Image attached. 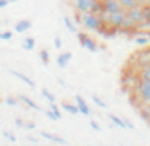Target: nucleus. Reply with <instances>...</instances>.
<instances>
[{"label": "nucleus", "instance_id": "19", "mask_svg": "<svg viewBox=\"0 0 150 146\" xmlns=\"http://www.w3.org/2000/svg\"><path fill=\"white\" fill-rule=\"evenodd\" d=\"M120 4H122V7L127 11V9H131V7L141 6V4H143V0H120Z\"/></svg>", "mask_w": 150, "mask_h": 146}, {"label": "nucleus", "instance_id": "13", "mask_svg": "<svg viewBox=\"0 0 150 146\" xmlns=\"http://www.w3.org/2000/svg\"><path fill=\"white\" fill-rule=\"evenodd\" d=\"M18 100H20L21 104H25L27 107H30V109H35V111H44V109H42L37 102H34V100H32L30 97H27V95H20V97H18Z\"/></svg>", "mask_w": 150, "mask_h": 146}, {"label": "nucleus", "instance_id": "37", "mask_svg": "<svg viewBox=\"0 0 150 146\" xmlns=\"http://www.w3.org/2000/svg\"><path fill=\"white\" fill-rule=\"evenodd\" d=\"M57 81H58V83H60V86H65V81H64V79H62V78H58V79H57Z\"/></svg>", "mask_w": 150, "mask_h": 146}, {"label": "nucleus", "instance_id": "23", "mask_svg": "<svg viewBox=\"0 0 150 146\" xmlns=\"http://www.w3.org/2000/svg\"><path fill=\"white\" fill-rule=\"evenodd\" d=\"M92 102H94L97 107H101V109H106V107H108V104H106L101 97H97V95H94V97H92Z\"/></svg>", "mask_w": 150, "mask_h": 146}, {"label": "nucleus", "instance_id": "32", "mask_svg": "<svg viewBox=\"0 0 150 146\" xmlns=\"http://www.w3.org/2000/svg\"><path fill=\"white\" fill-rule=\"evenodd\" d=\"M53 42H55V48H57V49H62V39H60V37H55Z\"/></svg>", "mask_w": 150, "mask_h": 146}, {"label": "nucleus", "instance_id": "33", "mask_svg": "<svg viewBox=\"0 0 150 146\" xmlns=\"http://www.w3.org/2000/svg\"><path fill=\"white\" fill-rule=\"evenodd\" d=\"M124 121H125V127H127L129 130H132V128H134V123H132L129 118H124Z\"/></svg>", "mask_w": 150, "mask_h": 146}, {"label": "nucleus", "instance_id": "2", "mask_svg": "<svg viewBox=\"0 0 150 146\" xmlns=\"http://www.w3.org/2000/svg\"><path fill=\"white\" fill-rule=\"evenodd\" d=\"M81 27L87 32H99L103 27L101 16L96 13H81Z\"/></svg>", "mask_w": 150, "mask_h": 146}, {"label": "nucleus", "instance_id": "17", "mask_svg": "<svg viewBox=\"0 0 150 146\" xmlns=\"http://www.w3.org/2000/svg\"><path fill=\"white\" fill-rule=\"evenodd\" d=\"M64 25H65V28H67L71 34H76V32H78V25H76V21H74L72 18H69V16H64Z\"/></svg>", "mask_w": 150, "mask_h": 146}, {"label": "nucleus", "instance_id": "4", "mask_svg": "<svg viewBox=\"0 0 150 146\" xmlns=\"http://www.w3.org/2000/svg\"><path fill=\"white\" fill-rule=\"evenodd\" d=\"M76 39H78L80 46H83L85 49H88V51H92V53H96V51L99 49L97 42H96L92 37H88V34H85V32H76Z\"/></svg>", "mask_w": 150, "mask_h": 146}, {"label": "nucleus", "instance_id": "16", "mask_svg": "<svg viewBox=\"0 0 150 146\" xmlns=\"http://www.w3.org/2000/svg\"><path fill=\"white\" fill-rule=\"evenodd\" d=\"M62 109H64L65 113L72 114V116H76V114H80V109H78L76 102H74V104H71V102H64V104H62Z\"/></svg>", "mask_w": 150, "mask_h": 146}, {"label": "nucleus", "instance_id": "36", "mask_svg": "<svg viewBox=\"0 0 150 146\" xmlns=\"http://www.w3.org/2000/svg\"><path fill=\"white\" fill-rule=\"evenodd\" d=\"M9 6V0H0V9H4Z\"/></svg>", "mask_w": 150, "mask_h": 146}, {"label": "nucleus", "instance_id": "10", "mask_svg": "<svg viewBox=\"0 0 150 146\" xmlns=\"http://www.w3.org/2000/svg\"><path fill=\"white\" fill-rule=\"evenodd\" d=\"M9 74H11V76H14V78H18L20 81H23V83H25L28 88H35V83H34V81H32L28 76H25L23 72H20V70H14V69H9Z\"/></svg>", "mask_w": 150, "mask_h": 146}, {"label": "nucleus", "instance_id": "3", "mask_svg": "<svg viewBox=\"0 0 150 146\" xmlns=\"http://www.w3.org/2000/svg\"><path fill=\"white\" fill-rule=\"evenodd\" d=\"M134 95L138 97V106L150 102V79H139L134 88Z\"/></svg>", "mask_w": 150, "mask_h": 146}, {"label": "nucleus", "instance_id": "20", "mask_svg": "<svg viewBox=\"0 0 150 146\" xmlns=\"http://www.w3.org/2000/svg\"><path fill=\"white\" fill-rule=\"evenodd\" d=\"M138 76H139V79H150V63L143 65V67L138 70Z\"/></svg>", "mask_w": 150, "mask_h": 146}, {"label": "nucleus", "instance_id": "1", "mask_svg": "<svg viewBox=\"0 0 150 146\" xmlns=\"http://www.w3.org/2000/svg\"><path fill=\"white\" fill-rule=\"evenodd\" d=\"M72 6L78 13H103V0H72Z\"/></svg>", "mask_w": 150, "mask_h": 146}, {"label": "nucleus", "instance_id": "38", "mask_svg": "<svg viewBox=\"0 0 150 146\" xmlns=\"http://www.w3.org/2000/svg\"><path fill=\"white\" fill-rule=\"evenodd\" d=\"M143 6H148L150 7V0H143Z\"/></svg>", "mask_w": 150, "mask_h": 146}, {"label": "nucleus", "instance_id": "40", "mask_svg": "<svg viewBox=\"0 0 150 146\" xmlns=\"http://www.w3.org/2000/svg\"><path fill=\"white\" fill-rule=\"evenodd\" d=\"M0 102H2V100H0Z\"/></svg>", "mask_w": 150, "mask_h": 146}, {"label": "nucleus", "instance_id": "11", "mask_svg": "<svg viewBox=\"0 0 150 146\" xmlns=\"http://www.w3.org/2000/svg\"><path fill=\"white\" fill-rule=\"evenodd\" d=\"M71 58H72V53H71V51H65V53H62V55H58V56H57V65L64 70V69L69 65Z\"/></svg>", "mask_w": 150, "mask_h": 146}, {"label": "nucleus", "instance_id": "39", "mask_svg": "<svg viewBox=\"0 0 150 146\" xmlns=\"http://www.w3.org/2000/svg\"><path fill=\"white\" fill-rule=\"evenodd\" d=\"M16 2H20V0H9V4H16Z\"/></svg>", "mask_w": 150, "mask_h": 146}, {"label": "nucleus", "instance_id": "26", "mask_svg": "<svg viewBox=\"0 0 150 146\" xmlns=\"http://www.w3.org/2000/svg\"><path fill=\"white\" fill-rule=\"evenodd\" d=\"M11 39H13V32H9V30L0 32V41H11Z\"/></svg>", "mask_w": 150, "mask_h": 146}, {"label": "nucleus", "instance_id": "35", "mask_svg": "<svg viewBox=\"0 0 150 146\" xmlns=\"http://www.w3.org/2000/svg\"><path fill=\"white\" fill-rule=\"evenodd\" d=\"M25 128H28V130H35V128H37V125L30 121V123H27V125H25Z\"/></svg>", "mask_w": 150, "mask_h": 146}, {"label": "nucleus", "instance_id": "27", "mask_svg": "<svg viewBox=\"0 0 150 146\" xmlns=\"http://www.w3.org/2000/svg\"><path fill=\"white\" fill-rule=\"evenodd\" d=\"M4 102H6L9 107H14V106H18V102H20V100H18V97H16V99H14V97H7Z\"/></svg>", "mask_w": 150, "mask_h": 146}, {"label": "nucleus", "instance_id": "22", "mask_svg": "<svg viewBox=\"0 0 150 146\" xmlns=\"http://www.w3.org/2000/svg\"><path fill=\"white\" fill-rule=\"evenodd\" d=\"M39 58H41L42 65H50V51L48 49H41L39 51Z\"/></svg>", "mask_w": 150, "mask_h": 146}, {"label": "nucleus", "instance_id": "34", "mask_svg": "<svg viewBox=\"0 0 150 146\" xmlns=\"http://www.w3.org/2000/svg\"><path fill=\"white\" fill-rule=\"evenodd\" d=\"M27 142H30V144H39L41 141H39L37 137H27Z\"/></svg>", "mask_w": 150, "mask_h": 146}, {"label": "nucleus", "instance_id": "7", "mask_svg": "<svg viewBox=\"0 0 150 146\" xmlns=\"http://www.w3.org/2000/svg\"><path fill=\"white\" fill-rule=\"evenodd\" d=\"M134 56V62H136V65H138V69H141L143 65H146V63H150V49H145V51H139V53H136V55H132Z\"/></svg>", "mask_w": 150, "mask_h": 146}, {"label": "nucleus", "instance_id": "21", "mask_svg": "<svg viewBox=\"0 0 150 146\" xmlns=\"http://www.w3.org/2000/svg\"><path fill=\"white\" fill-rule=\"evenodd\" d=\"M108 118H110V121H111L115 127L127 128V127H125V121H124V118H118V116H115V114H108Z\"/></svg>", "mask_w": 150, "mask_h": 146}, {"label": "nucleus", "instance_id": "9", "mask_svg": "<svg viewBox=\"0 0 150 146\" xmlns=\"http://www.w3.org/2000/svg\"><path fill=\"white\" fill-rule=\"evenodd\" d=\"M103 7L106 13H117V11H122V4L120 0H103Z\"/></svg>", "mask_w": 150, "mask_h": 146}, {"label": "nucleus", "instance_id": "30", "mask_svg": "<svg viewBox=\"0 0 150 146\" xmlns=\"http://www.w3.org/2000/svg\"><path fill=\"white\" fill-rule=\"evenodd\" d=\"M143 16H145V21L150 20V7L148 6H143Z\"/></svg>", "mask_w": 150, "mask_h": 146}, {"label": "nucleus", "instance_id": "31", "mask_svg": "<svg viewBox=\"0 0 150 146\" xmlns=\"http://www.w3.org/2000/svg\"><path fill=\"white\" fill-rule=\"evenodd\" d=\"M14 123H16V127H18V128H25V125H27L21 118H16V120H14Z\"/></svg>", "mask_w": 150, "mask_h": 146}, {"label": "nucleus", "instance_id": "12", "mask_svg": "<svg viewBox=\"0 0 150 146\" xmlns=\"http://www.w3.org/2000/svg\"><path fill=\"white\" fill-rule=\"evenodd\" d=\"M41 137L42 139H48V141H51L53 144H69V141H65L64 137H58V135H55V134H50V132H41Z\"/></svg>", "mask_w": 150, "mask_h": 146}, {"label": "nucleus", "instance_id": "24", "mask_svg": "<svg viewBox=\"0 0 150 146\" xmlns=\"http://www.w3.org/2000/svg\"><path fill=\"white\" fill-rule=\"evenodd\" d=\"M41 93H42V97H44L50 104H53V102H55V95H53V93H50V90L42 88V90H41Z\"/></svg>", "mask_w": 150, "mask_h": 146}, {"label": "nucleus", "instance_id": "18", "mask_svg": "<svg viewBox=\"0 0 150 146\" xmlns=\"http://www.w3.org/2000/svg\"><path fill=\"white\" fill-rule=\"evenodd\" d=\"M21 48H23L25 51H32V49L35 48V39H34V37H25L23 42H21Z\"/></svg>", "mask_w": 150, "mask_h": 146}, {"label": "nucleus", "instance_id": "5", "mask_svg": "<svg viewBox=\"0 0 150 146\" xmlns=\"http://www.w3.org/2000/svg\"><path fill=\"white\" fill-rule=\"evenodd\" d=\"M125 14H127V18H129L131 21H134L136 25H139V23H143V21H145V16H143V4H141V6H136V7L127 9V11H125Z\"/></svg>", "mask_w": 150, "mask_h": 146}, {"label": "nucleus", "instance_id": "28", "mask_svg": "<svg viewBox=\"0 0 150 146\" xmlns=\"http://www.w3.org/2000/svg\"><path fill=\"white\" fill-rule=\"evenodd\" d=\"M2 135H4V137L9 141V142H16V135H14L13 132H7V130H4V132H2Z\"/></svg>", "mask_w": 150, "mask_h": 146}, {"label": "nucleus", "instance_id": "8", "mask_svg": "<svg viewBox=\"0 0 150 146\" xmlns=\"http://www.w3.org/2000/svg\"><path fill=\"white\" fill-rule=\"evenodd\" d=\"M74 102H76V106H78V109H80V113H81L83 116H90V114H92L90 106L87 104V100H85L81 95H76V97H74Z\"/></svg>", "mask_w": 150, "mask_h": 146}, {"label": "nucleus", "instance_id": "15", "mask_svg": "<svg viewBox=\"0 0 150 146\" xmlns=\"http://www.w3.org/2000/svg\"><path fill=\"white\" fill-rule=\"evenodd\" d=\"M42 113H44V116H46L48 120H51V121H60V120H62L60 109H58V111H55V109H46V111H42Z\"/></svg>", "mask_w": 150, "mask_h": 146}, {"label": "nucleus", "instance_id": "29", "mask_svg": "<svg viewBox=\"0 0 150 146\" xmlns=\"http://www.w3.org/2000/svg\"><path fill=\"white\" fill-rule=\"evenodd\" d=\"M90 128H92V130H96V132H101V130H103V127H101L97 121H94V120L90 121Z\"/></svg>", "mask_w": 150, "mask_h": 146}, {"label": "nucleus", "instance_id": "14", "mask_svg": "<svg viewBox=\"0 0 150 146\" xmlns=\"http://www.w3.org/2000/svg\"><path fill=\"white\" fill-rule=\"evenodd\" d=\"M30 28H32V21L30 20H21V21H18L14 25V32L16 34H23V32H27Z\"/></svg>", "mask_w": 150, "mask_h": 146}, {"label": "nucleus", "instance_id": "25", "mask_svg": "<svg viewBox=\"0 0 150 146\" xmlns=\"http://www.w3.org/2000/svg\"><path fill=\"white\" fill-rule=\"evenodd\" d=\"M136 30H141V32H150V20H146V21L139 23Z\"/></svg>", "mask_w": 150, "mask_h": 146}, {"label": "nucleus", "instance_id": "6", "mask_svg": "<svg viewBox=\"0 0 150 146\" xmlns=\"http://www.w3.org/2000/svg\"><path fill=\"white\" fill-rule=\"evenodd\" d=\"M132 41H134L136 46H139V48H146V46H150V32L136 30V32H132Z\"/></svg>", "mask_w": 150, "mask_h": 146}]
</instances>
